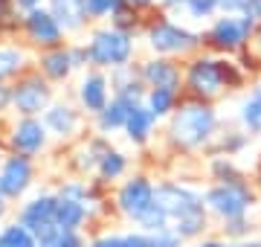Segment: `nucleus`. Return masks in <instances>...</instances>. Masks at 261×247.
<instances>
[{
    "mask_svg": "<svg viewBox=\"0 0 261 247\" xmlns=\"http://www.w3.org/2000/svg\"><path fill=\"white\" fill-rule=\"evenodd\" d=\"M250 85V73L241 67L235 56H218L209 50H200L183 61V93L218 102L221 96L235 93Z\"/></svg>",
    "mask_w": 261,
    "mask_h": 247,
    "instance_id": "obj_1",
    "label": "nucleus"
},
{
    "mask_svg": "<svg viewBox=\"0 0 261 247\" xmlns=\"http://www.w3.org/2000/svg\"><path fill=\"white\" fill-rule=\"evenodd\" d=\"M221 131L224 128H221L218 105L206 102V99H195V96H183L177 111L166 119L163 137H166L171 152L197 154V152H209Z\"/></svg>",
    "mask_w": 261,
    "mask_h": 247,
    "instance_id": "obj_2",
    "label": "nucleus"
},
{
    "mask_svg": "<svg viewBox=\"0 0 261 247\" xmlns=\"http://www.w3.org/2000/svg\"><path fill=\"white\" fill-rule=\"evenodd\" d=\"M142 44L151 56H168L186 61L203 50V29H195L186 20H174L168 12L157 9L151 18H145L142 27Z\"/></svg>",
    "mask_w": 261,
    "mask_h": 247,
    "instance_id": "obj_3",
    "label": "nucleus"
},
{
    "mask_svg": "<svg viewBox=\"0 0 261 247\" xmlns=\"http://www.w3.org/2000/svg\"><path fill=\"white\" fill-rule=\"evenodd\" d=\"M137 38L128 29L116 27V23H96L87 38H84V47H87V56H90V67L96 70H116V67L134 64L137 58Z\"/></svg>",
    "mask_w": 261,
    "mask_h": 247,
    "instance_id": "obj_4",
    "label": "nucleus"
},
{
    "mask_svg": "<svg viewBox=\"0 0 261 247\" xmlns=\"http://www.w3.org/2000/svg\"><path fill=\"white\" fill-rule=\"evenodd\" d=\"M255 27L258 23L247 15H218L203 27V50L218 53V56H238L244 50H250Z\"/></svg>",
    "mask_w": 261,
    "mask_h": 247,
    "instance_id": "obj_5",
    "label": "nucleus"
},
{
    "mask_svg": "<svg viewBox=\"0 0 261 247\" xmlns=\"http://www.w3.org/2000/svg\"><path fill=\"white\" fill-rule=\"evenodd\" d=\"M258 201V189L252 181H238V183H209L203 189V204L206 212L215 215L218 221H232L250 215V209Z\"/></svg>",
    "mask_w": 261,
    "mask_h": 247,
    "instance_id": "obj_6",
    "label": "nucleus"
},
{
    "mask_svg": "<svg viewBox=\"0 0 261 247\" xmlns=\"http://www.w3.org/2000/svg\"><path fill=\"white\" fill-rule=\"evenodd\" d=\"M154 201L171 218V224H177L183 218H195V215H206L203 192L183 181H168V178L160 181L157 189H154Z\"/></svg>",
    "mask_w": 261,
    "mask_h": 247,
    "instance_id": "obj_7",
    "label": "nucleus"
},
{
    "mask_svg": "<svg viewBox=\"0 0 261 247\" xmlns=\"http://www.w3.org/2000/svg\"><path fill=\"white\" fill-rule=\"evenodd\" d=\"M53 99H56V87L35 67L12 82V111H15V116H41Z\"/></svg>",
    "mask_w": 261,
    "mask_h": 247,
    "instance_id": "obj_8",
    "label": "nucleus"
},
{
    "mask_svg": "<svg viewBox=\"0 0 261 247\" xmlns=\"http://www.w3.org/2000/svg\"><path fill=\"white\" fill-rule=\"evenodd\" d=\"M154 189H157V181H151L145 171H134L125 181H119L113 192V209L130 224H137L142 212L154 207Z\"/></svg>",
    "mask_w": 261,
    "mask_h": 247,
    "instance_id": "obj_9",
    "label": "nucleus"
},
{
    "mask_svg": "<svg viewBox=\"0 0 261 247\" xmlns=\"http://www.w3.org/2000/svg\"><path fill=\"white\" fill-rule=\"evenodd\" d=\"M20 35L32 50H53V47H61L67 44V35L64 27L58 23V18L49 12V6H38V9H29V12H20Z\"/></svg>",
    "mask_w": 261,
    "mask_h": 247,
    "instance_id": "obj_10",
    "label": "nucleus"
},
{
    "mask_svg": "<svg viewBox=\"0 0 261 247\" xmlns=\"http://www.w3.org/2000/svg\"><path fill=\"white\" fill-rule=\"evenodd\" d=\"M49 131L41 116H18L15 122L9 125V134H6V145L9 152L23 154V157H32L35 160L38 154H44L49 149Z\"/></svg>",
    "mask_w": 261,
    "mask_h": 247,
    "instance_id": "obj_11",
    "label": "nucleus"
},
{
    "mask_svg": "<svg viewBox=\"0 0 261 247\" xmlns=\"http://www.w3.org/2000/svg\"><path fill=\"white\" fill-rule=\"evenodd\" d=\"M84 111L79 108V102H67V99H53L49 108L41 114L44 125L53 140H61V143H70V140H79V134L84 131Z\"/></svg>",
    "mask_w": 261,
    "mask_h": 247,
    "instance_id": "obj_12",
    "label": "nucleus"
},
{
    "mask_svg": "<svg viewBox=\"0 0 261 247\" xmlns=\"http://www.w3.org/2000/svg\"><path fill=\"white\" fill-rule=\"evenodd\" d=\"M32 183H35V160L32 157L9 152L0 160V192L9 201L27 198Z\"/></svg>",
    "mask_w": 261,
    "mask_h": 247,
    "instance_id": "obj_13",
    "label": "nucleus"
},
{
    "mask_svg": "<svg viewBox=\"0 0 261 247\" xmlns=\"http://www.w3.org/2000/svg\"><path fill=\"white\" fill-rule=\"evenodd\" d=\"M111 96H113V90H111V76H108V70L87 67L82 76H79V82H75V102H79V108H82L90 119L111 102Z\"/></svg>",
    "mask_w": 261,
    "mask_h": 247,
    "instance_id": "obj_14",
    "label": "nucleus"
},
{
    "mask_svg": "<svg viewBox=\"0 0 261 247\" xmlns=\"http://www.w3.org/2000/svg\"><path fill=\"white\" fill-rule=\"evenodd\" d=\"M145 87H171L183 93V61L168 56H145L137 61Z\"/></svg>",
    "mask_w": 261,
    "mask_h": 247,
    "instance_id": "obj_15",
    "label": "nucleus"
},
{
    "mask_svg": "<svg viewBox=\"0 0 261 247\" xmlns=\"http://www.w3.org/2000/svg\"><path fill=\"white\" fill-rule=\"evenodd\" d=\"M32 67H35L47 82H53V85H64V82H70V79L79 73V70H75V61H73V47H70V41L61 44V47L35 53Z\"/></svg>",
    "mask_w": 261,
    "mask_h": 247,
    "instance_id": "obj_16",
    "label": "nucleus"
},
{
    "mask_svg": "<svg viewBox=\"0 0 261 247\" xmlns=\"http://www.w3.org/2000/svg\"><path fill=\"white\" fill-rule=\"evenodd\" d=\"M56 204H58L56 192H35L18 207V221L38 236L44 227L56 224Z\"/></svg>",
    "mask_w": 261,
    "mask_h": 247,
    "instance_id": "obj_17",
    "label": "nucleus"
},
{
    "mask_svg": "<svg viewBox=\"0 0 261 247\" xmlns=\"http://www.w3.org/2000/svg\"><path fill=\"white\" fill-rule=\"evenodd\" d=\"M111 137L108 134H90V137H82L79 143H75V149L70 152V166H73L79 175H84V178H93L96 166H99V160H102V154L111 149Z\"/></svg>",
    "mask_w": 261,
    "mask_h": 247,
    "instance_id": "obj_18",
    "label": "nucleus"
},
{
    "mask_svg": "<svg viewBox=\"0 0 261 247\" xmlns=\"http://www.w3.org/2000/svg\"><path fill=\"white\" fill-rule=\"evenodd\" d=\"M157 128H160V119L151 114V108L145 102H137L130 108L128 122H125L122 134H125V140H128L130 145L142 149V145H148L151 140L157 137Z\"/></svg>",
    "mask_w": 261,
    "mask_h": 247,
    "instance_id": "obj_19",
    "label": "nucleus"
},
{
    "mask_svg": "<svg viewBox=\"0 0 261 247\" xmlns=\"http://www.w3.org/2000/svg\"><path fill=\"white\" fill-rule=\"evenodd\" d=\"M49 12L58 18L67 35H82L90 27V15H87V3L84 0H49Z\"/></svg>",
    "mask_w": 261,
    "mask_h": 247,
    "instance_id": "obj_20",
    "label": "nucleus"
},
{
    "mask_svg": "<svg viewBox=\"0 0 261 247\" xmlns=\"http://www.w3.org/2000/svg\"><path fill=\"white\" fill-rule=\"evenodd\" d=\"M235 119L244 131H250L252 137L261 134V73L250 79V90L241 96L238 102V111H235Z\"/></svg>",
    "mask_w": 261,
    "mask_h": 247,
    "instance_id": "obj_21",
    "label": "nucleus"
},
{
    "mask_svg": "<svg viewBox=\"0 0 261 247\" xmlns=\"http://www.w3.org/2000/svg\"><path fill=\"white\" fill-rule=\"evenodd\" d=\"M134 99H125V96H111V102L105 105L102 111L93 116V128L99 134H116L125 128V122H128V114H130V108H134Z\"/></svg>",
    "mask_w": 261,
    "mask_h": 247,
    "instance_id": "obj_22",
    "label": "nucleus"
},
{
    "mask_svg": "<svg viewBox=\"0 0 261 247\" xmlns=\"http://www.w3.org/2000/svg\"><path fill=\"white\" fill-rule=\"evenodd\" d=\"M108 76H111L113 96H125V99H134V102H142V99H145V90H148V87H145V82H142V76H140L137 61H134V64H125V67H116Z\"/></svg>",
    "mask_w": 261,
    "mask_h": 247,
    "instance_id": "obj_23",
    "label": "nucleus"
},
{
    "mask_svg": "<svg viewBox=\"0 0 261 247\" xmlns=\"http://www.w3.org/2000/svg\"><path fill=\"white\" fill-rule=\"evenodd\" d=\"M128 169H130V157L122 152V149L111 145V149L102 154L99 166H96L93 181H96V183H102V186H111V183L125 181V178H128Z\"/></svg>",
    "mask_w": 261,
    "mask_h": 247,
    "instance_id": "obj_24",
    "label": "nucleus"
},
{
    "mask_svg": "<svg viewBox=\"0 0 261 247\" xmlns=\"http://www.w3.org/2000/svg\"><path fill=\"white\" fill-rule=\"evenodd\" d=\"M32 61H35V56H29L27 47H20V44H0V82L12 85L18 76L32 70L29 67Z\"/></svg>",
    "mask_w": 261,
    "mask_h": 247,
    "instance_id": "obj_25",
    "label": "nucleus"
},
{
    "mask_svg": "<svg viewBox=\"0 0 261 247\" xmlns=\"http://www.w3.org/2000/svg\"><path fill=\"white\" fill-rule=\"evenodd\" d=\"M206 171H209V181H212V183H238V181H250V175L241 169V163L235 160V157H226V154H209Z\"/></svg>",
    "mask_w": 261,
    "mask_h": 247,
    "instance_id": "obj_26",
    "label": "nucleus"
},
{
    "mask_svg": "<svg viewBox=\"0 0 261 247\" xmlns=\"http://www.w3.org/2000/svg\"><path fill=\"white\" fill-rule=\"evenodd\" d=\"M186 93H180V90H171V87H148L145 90V99L142 102L151 108V114L157 116L160 122H166L168 116L177 111L180 99H183Z\"/></svg>",
    "mask_w": 261,
    "mask_h": 247,
    "instance_id": "obj_27",
    "label": "nucleus"
},
{
    "mask_svg": "<svg viewBox=\"0 0 261 247\" xmlns=\"http://www.w3.org/2000/svg\"><path fill=\"white\" fill-rule=\"evenodd\" d=\"M252 145V134L244 131V128H229V131H221L218 140L212 143V149L206 154H226V157H241L247 149Z\"/></svg>",
    "mask_w": 261,
    "mask_h": 247,
    "instance_id": "obj_28",
    "label": "nucleus"
},
{
    "mask_svg": "<svg viewBox=\"0 0 261 247\" xmlns=\"http://www.w3.org/2000/svg\"><path fill=\"white\" fill-rule=\"evenodd\" d=\"M87 247H151V233L128 230V233H102L87 241Z\"/></svg>",
    "mask_w": 261,
    "mask_h": 247,
    "instance_id": "obj_29",
    "label": "nucleus"
},
{
    "mask_svg": "<svg viewBox=\"0 0 261 247\" xmlns=\"http://www.w3.org/2000/svg\"><path fill=\"white\" fill-rule=\"evenodd\" d=\"M87 3V15H90V23H111L128 9V0H84Z\"/></svg>",
    "mask_w": 261,
    "mask_h": 247,
    "instance_id": "obj_30",
    "label": "nucleus"
},
{
    "mask_svg": "<svg viewBox=\"0 0 261 247\" xmlns=\"http://www.w3.org/2000/svg\"><path fill=\"white\" fill-rule=\"evenodd\" d=\"M183 18L189 20V23H209V20H215L218 15H221V6H218V0H186L183 3Z\"/></svg>",
    "mask_w": 261,
    "mask_h": 247,
    "instance_id": "obj_31",
    "label": "nucleus"
},
{
    "mask_svg": "<svg viewBox=\"0 0 261 247\" xmlns=\"http://www.w3.org/2000/svg\"><path fill=\"white\" fill-rule=\"evenodd\" d=\"M0 244L3 247H38V238L35 233L29 227H23L18 218L9 221V224H3L0 230Z\"/></svg>",
    "mask_w": 261,
    "mask_h": 247,
    "instance_id": "obj_32",
    "label": "nucleus"
},
{
    "mask_svg": "<svg viewBox=\"0 0 261 247\" xmlns=\"http://www.w3.org/2000/svg\"><path fill=\"white\" fill-rule=\"evenodd\" d=\"M224 224V236H226V241H241V238H247L250 236V230H252V224L247 221V215L244 218H232V221H221Z\"/></svg>",
    "mask_w": 261,
    "mask_h": 247,
    "instance_id": "obj_33",
    "label": "nucleus"
},
{
    "mask_svg": "<svg viewBox=\"0 0 261 247\" xmlns=\"http://www.w3.org/2000/svg\"><path fill=\"white\" fill-rule=\"evenodd\" d=\"M53 247H87L82 230H58L53 238H47Z\"/></svg>",
    "mask_w": 261,
    "mask_h": 247,
    "instance_id": "obj_34",
    "label": "nucleus"
},
{
    "mask_svg": "<svg viewBox=\"0 0 261 247\" xmlns=\"http://www.w3.org/2000/svg\"><path fill=\"white\" fill-rule=\"evenodd\" d=\"M20 12L15 6V0H0V29H18Z\"/></svg>",
    "mask_w": 261,
    "mask_h": 247,
    "instance_id": "obj_35",
    "label": "nucleus"
},
{
    "mask_svg": "<svg viewBox=\"0 0 261 247\" xmlns=\"http://www.w3.org/2000/svg\"><path fill=\"white\" fill-rule=\"evenodd\" d=\"M218 6H221V15H244L247 0H218Z\"/></svg>",
    "mask_w": 261,
    "mask_h": 247,
    "instance_id": "obj_36",
    "label": "nucleus"
},
{
    "mask_svg": "<svg viewBox=\"0 0 261 247\" xmlns=\"http://www.w3.org/2000/svg\"><path fill=\"white\" fill-rule=\"evenodd\" d=\"M244 15H247L250 20H255V23H261V0H247Z\"/></svg>",
    "mask_w": 261,
    "mask_h": 247,
    "instance_id": "obj_37",
    "label": "nucleus"
},
{
    "mask_svg": "<svg viewBox=\"0 0 261 247\" xmlns=\"http://www.w3.org/2000/svg\"><path fill=\"white\" fill-rule=\"evenodd\" d=\"M49 0H15L18 12H29V9H38V6H47Z\"/></svg>",
    "mask_w": 261,
    "mask_h": 247,
    "instance_id": "obj_38",
    "label": "nucleus"
},
{
    "mask_svg": "<svg viewBox=\"0 0 261 247\" xmlns=\"http://www.w3.org/2000/svg\"><path fill=\"white\" fill-rule=\"evenodd\" d=\"M183 3H186V0H157V6L163 12H180L183 9Z\"/></svg>",
    "mask_w": 261,
    "mask_h": 247,
    "instance_id": "obj_39",
    "label": "nucleus"
},
{
    "mask_svg": "<svg viewBox=\"0 0 261 247\" xmlns=\"http://www.w3.org/2000/svg\"><path fill=\"white\" fill-rule=\"evenodd\" d=\"M134 9H140V12H154L157 9V0H128Z\"/></svg>",
    "mask_w": 261,
    "mask_h": 247,
    "instance_id": "obj_40",
    "label": "nucleus"
},
{
    "mask_svg": "<svg viewBox=\"0 0 261 247\" xmlns=\"http://www.w3.org/2000/svg\"><path fill=\"white\" fill-rule=\"evenodd\" d=\"M250 50H252V56L258 58V64H261V23L255 27V35H252V44H250Z\"/></svg>",
    "mask_w": 261,
    "mask_h": 247,
    "instance_id": "obj_41",
    "label": "nucleus"
},
{
    "mask_svg": "<svg viewBox=\"0 0 261 247\" xmlns=\"http://www.w3.org/2000/svg\"><path fill=\"white\" fill-rule=\"evenodd\" d=\"M192 247H232V241H218V238H206V241H195Z\"/></svg>",
    "mask_w": 261,
    "mask_h": 247,
    "instance_id": "obj_42",
    "label": "nucleus"
},
{
    "mask_svg": "<svg viewBox=\"0 0 261 247\" xmlns=\"http://www.w3.org/2000/svg\"><path fill=\"white\" fill-rule=\"evenodd\" d=\"M232 247H261V238H241V241H232Z\"/></svg>",
    "mask_w": 261,
    "mask_h": 247,
    "instance_id": "obj_43",
    "label": "nucleus"
},
{
    "mask_svg": "<svg viewBox=\"0 0 261 247\" xmlns=\"http://www.w3.org/2000/svg\"><path fill=\"white\" fill-rule=\"evenodd\" d=\"M6 212H9V198H6V195L0 192V221L6 218Z\"/></svg>",
    "mask_w": 261,
    "mask_h": 247,
    "instance_id": "obj_44",
    "label": "nucleus"
},
{
    "mask_svg": "<svg viewBox=\"0 0 261 247\" xmlns=\"http://www.w3.org/2000/svg\"><path fill=\"white\" fill-rule=\"evenodd\" d=\"M252 183H255V189H258V195H261V163H258V171H255V181Z\"/></svg>",
    "mask_w": 261,
    "mask_h": 247,
    "instance_id": "obj_45",
    "label": "nucleus"
},
{
    "mask_svg": "<svg viewBox=\"0 0 261 247\" xmlns=\"http://www.w3.org/2000/svg\"><path fill=\"white\" fill-rule=\"evenodd\" d=\"M0 247H3V244H0Z\"/></svg>",
    "mask_w": 261,
    "mask_h": 247,
    "instance_id": "obj_46",
    "label": "nucleus"
}]
</instances>
